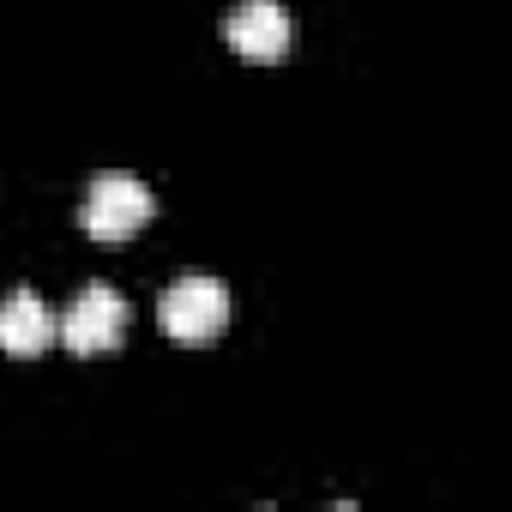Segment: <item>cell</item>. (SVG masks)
Segmentation results:
<instances>
[{
	"label": "cell",
	"mask_w": 512,
	"mask_h": 512,
	"mask_svg": "<svg viewBox=\"0 0 512 512\" xmlns=\"http://www.w3.org/2000/svg\"><path fill=\"white\" fill-rule=\"evenodd\" d=\"M151 211H157V193H151L139 175L103 169V175H91V187H85L79 223H85V235H97V241H127L139 223H151Z\"/></svg>",
	"instance_id": "obj_1"
},
{
	"label": "cell",
	"mask_w": 512,
	"mask_h": 512,
	"mask_svg": "<svg viewBox=\"0 0 512 512\" xmlns=\"http://www.w3.org/2000/svg\"><path fill=\"white\" fill-rule=\"evenodd\" d=\"M157 320H163V332L175 344H211L223 332V320H229V290L211 272H187V278H175L163 290Z\"/></svg>",
	"instance_id": "obj_2"
},
{
	"label": "cell",
	"mask_w": 512,
	"mask_h": 512,
	"mask_svg": "<svg viewBox=\"0 0 512 512\" xmlns=\"http://www.w3.org/2000/svg\"><path fill=\"white\" fill-rule=\"evenodd\" d=\"M55 338H61V320L49 314L37 290H13L0 302V350L7 356H43Z\"/></svg>",
	"instance_id": "obj_5"
},
{
	"label": "cell",
	"mask_w": 512,
	"mask_h": 512,
	"mask_svg": "<svg viewBox=\"0 0 512 512\" xmlns=\"http://www.w3.org/2000/svg\"><path fill=\"white\" fill-rule=\"evenodd\" d=\"M55 320H61V344L73 356H109L127 332V302H121L115 284H85L73 296V308L55 314Z\"/></svg>",
	"instance_id": "obj_3"
},
{
	"label": "cell",
	"mask_w": 512,
	"mask_h": 512,
	"mask_svg": "<svg viewBox=\"0 0 512 512\" xmlns=\"http://www.w3.org/2000/svg\"><path fill=\"white\" fill-rule=\"evenodd\" d=\"M290 7L284 0H235V13L223 19V37H229V49L235 55H247V61H278L284 49H290Z\"/></svg>",
	"instance_id": "obj_4"
}]
</instances>
